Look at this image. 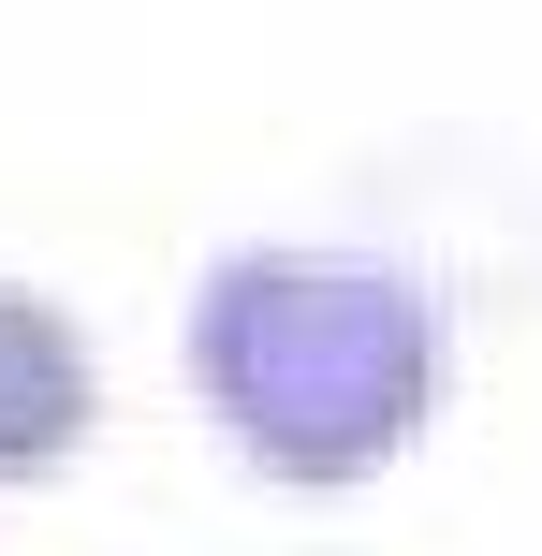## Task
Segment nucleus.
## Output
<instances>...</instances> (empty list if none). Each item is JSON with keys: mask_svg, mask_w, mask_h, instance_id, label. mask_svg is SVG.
<instances>
[{"mask_svg": "<svg viewBox=\"0 0 542 556\" xmlns=\"http://www.w3.org/2000/svg\"><path fill=\"white\" fill-rule=\"evenodd\" d=\"M74 440H88V337L59 323L45 293L0 278V483L59 469Z\"/></svg>", "mask_w": 542, "mask_h": 556, "instance_id": "2", "label": "nucleus"}, {"mask_svg": "<svg viewBox=\"0 0 542 556\" xmlns=\"http://www.w3.org/2000/svg\"><path fill=\"white\" fill-rule=\"evenodd\" d=\"M191 395L293 498L381 483L440 410V307L352 250H235L191 293Z\"/></svg>", "mask_w": 542, "mask_h": 556, "instance_id": "1", "label": "nucleus"}]
</instances>
